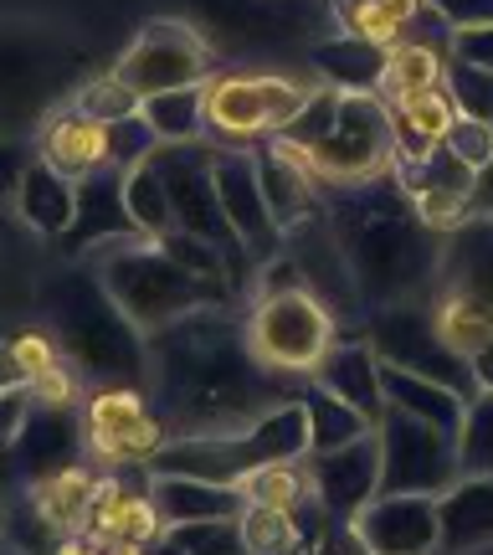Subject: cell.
Instances as JSON below:
<instances>
[{
	"label": "cell",
	"instance_id": "6da1fadb",
	"mask_svg": "<svg viewBox=\"0 0 493 555\" xmlns=\"http://www.w3.org/2000/svg\"><path fill=\"white\" fill-rule=\"evenodd\" d=\"M150 406L170 437L237 433L294 397V380L268 371L247 339V319L200 309L150 335Z\"/></svg>",
	"mask_w": 493,
	"mask_h": 555
},
{
	"label": "cell",
	"instance_id": "7a4b0ae2",
	"mask_svg": "<svg viewBox=\"0 0 493 555\" xmlns=\"http://www.w3.org/2000/svg\"><path fill=\"white\" fill-rule=\"evenodd\" d=\"M324 217L335 227L345 262L355 273V288L371 309L386 304H421L442 273V237L421 221L406 185L391 176L360 180V185H329Z\"/></svg>",
	"mask_w": 493,
	"mask_h": 555
},
{
	"label": "cell",
	"instance_id": "3957f363",
	"mask_svg": "<svg viewBox=\"0 0 493 555\" xmlns=\"http://www.w3.org/2000/svg\"><path fill=\"white\" fill-rule=\"evenodd\" d=\"M41 324L57 339L67 365H78L99 386H139L150 380V335L119 309L88 258L52 268L41 278Z\"/></svg>",
	"mask_w": 493,
	"mask_h": 555
},
{
	"label": "cell",
	"instance_id": "277c9868",
	"mask_svg": "<svg viewBox=\"0 0 493 555\" xmlns=\"http://www.w3.org/2000/svg\"><path fill=\"white\" fill-rule=\"evenodd\" d=\"M88 82V52L57 26L0 16V134L37 139Z\"/></svg>",
	"mask_w": 493,
	"mask_h": 555
},
{
	"label": "cell",
	"instance_id": "5b68a950",
	"mask_svg": "<svg viewBox=\"0 0 493 555\" xmlns=\"http://www.w3.org/2000/svg\"><path fill=\"white\" fill-rule=\"evenodd\" d=\"M88 262L99 268L103 288L119 298V309L134 319L144 335H155V330H165V324H176L185 314H200V309L237 304V294L226 283H211V278L191 273L155 237L108 242L99 253H88Z\"/></svg>",
	"mask_w": 493,
	"mask_h": 555
},
{
	"label": "cell",
	"instance_id": "8992f818",
	"mask_svg": "<svg viewBox=\"0 0 493 555\" xmlns=\"http://www.w3.org/2000/svg\"><path fill=\"white\" fill-rule=\"evenodd\" d=\"M217 57H277L339 31L335 0H180Z\"/></svg>",
	"mask_w": 493,
	"mask_h": 555
},
{
	"label": "cell",
	"instance_id": "52a82bcc",
	"mask_svg": "<svg viewBox=\"0 0 493 555\" xmlns=\"http://www.w3.org/2000/svg\"><path fill=\"white\" fill-rule=\"evenodd\" d=\"M339 335H345V324L335 319V309L303 283L252 298V309H247V339H252L257 360L288 380L314 376Z\"/></svg>",
	"mask_w": 493,
	"mask_h": 555
},
{
	"label": "cell",
	"instance_id": "ba28073f",
	"mask_svg": "<svg viewBox=\"0 0 493 555\" xmlns=\"http://www.w3.org/2000/svg\"><path fill=\"white\" fill-rule=\"evenodd\" d=\"M319 82L288 73H211L206 78V134L232 150H252L283 134Z\"/></svg>",
	"mask_w": 493,
	"mask_h": 555
},
{
	"label": "cell",
	"instance_id": "9c48e42d",
	"mask_svg": "<svg viewBox=\"0 0 493 555\" xmlns=\"http://www.w3.org/2000/svg\"><path fill=\"white\" fill-rule=\"evenodd\" d=\"M288 155V150H283ZM309 176L329 191V185H360V180L391 176L395 170V134H391V103L380 93H345L339 99V119L329 139L298 159Z\"/></svg>",
	"mask_w": 493,
	"mask_h": 555
},
{
	"label": "cell",
	"instance_id": "30bf717a",
	"mask_svg": "<svg viewBox=\"0 0 493 555\" xmlns=\"http://www.w3.org/2000/svg\"><path fill=\"white\" fill-rule=\"evenodd\" d=\"M360 335L371 339V350L380 356V365H395V371H412V376L442 380L463 397H478V376L473 360L457 356L453 345L442 339L432 319V304H386V309H371Z\"/></svg>",
	"mask_w": 493,
	"mask_h": 555
},
{
	"label": "cell",
	"instance_id": "8fae6325",
	"mask_svg": "<svg viewBox=\"0 0 493 555\" xmlns=\"http://www.w3.org/2000/svg\"><path fill=\"white\" fill-rule=\"evenodd\" d=\"M114 73L144 103V99H155V93H170V88L206 82L217 73V52H211V41L200 37L185 16H155L139 26V37L114 62Z\"/></svg>",
	"mask_w": 493,
	"mask_h": 555
},
{
	"label": "cell",
	"instance_id": "7c38bea8",
	"mask_svg": "<svg viewBox=\"0 0 493 555\" xmlns=\"http://www.w3.org/2000/svg\"><path fill=\"white\" fill-rule=\"evenodd\" d=\"M375 437H380V494H442L463 474L457 437L432 422H416L391 406Z\"/></svg>",
	"mask_w": 493,
	"mask_h": 555
},
{
	"label": "cell",
	"instance_id": "4fadbf2b",
	"mask_svg": "<svg viewBox=\"0 0 493 555\" xmlns=\"http://www.w3.org/2000/svg\"><path fill=\"white\" fill-rule=\"evenodd\" d=\"M82 427L88 453H99L108 468H150V457L170 437L139 386H99L82 406Z\"/></svg>",
	"mask_w": 493,
	"mask_h": 555
},
{
	"label": "cell",
	"instance_id": "5bb4252c",
	"mask_svg": "<svg viewBox=\"0 0 493 555\" xmlns=\"http://www.w3.org/2000/svg\"><path fill=\"white\" fill-rule=\"evenodd\" d=\"M82 448H88L82 416L73 412V406H47V401H37V397H31L26 416H21V427L11 433V442H5L21 489H31L41 478H52V474H62V468L82 463Z\"/></svg>",
	"mask_w": 493,
	"mask_h": 555
},
{
	"label": "cell",
	"instance_id": "9a60e30c",
	"mask_svg": "<svg viewBox=\"0 0 493 555\" xmlns=\"http://www.w3.org/2000/svg\"><path fill=\"white\" fill-rule=\"evenodd\" d=\"M217 191H221V206H226V221L232 232L242 237L252 268L273 262L283 253V227H277L273 206L262 196V180H257V159L252 150H232V144H217Z\"/></svg>",
	"mask_w": 493,
	"mask_h": 555
},
{
	"label": "cell",
	"instance_id": "2e32d148",
	"mask_svg": "<svg viewBox=\"0 0 493 555\" xmlns=\"http://www.w3.org/2000/svg\"><path fill=\"white\" fill-rule=\"evenodd\" d=\"M124 170H114V165H99V170H88V176L78 180V217H73V227L62 232L52 247H57V258L78 262L88 258V253H99V247H108V242H134L144 237L139 232L134 211H129V196H124Z\"/></svg>",
	"mask_w": 493,
	"mask_h": 555
},
{
	"label": "cell",
	"instance_id": "e0dca14e",
	"mask_svg": "<svg viewBox=\"0 0 493 555\" xmlns=\"http://www.w3.org/2000/svg\"><path fill=\"white\" fill-rule=\"evenodd\" d=\"M288 258L298 262V273H303V283L314 288L329 309H335L339 324H350V319H360L365 324V314H371V304L360 298L355 288V273H350V262H345V247H339L335 227H329V217L319 211V217H309L303 227H294L288 232Z\"/></svg>",
	"mask_w": 493,
	"mask_h": 555
},
{
	"label": "cell",
	"instance_id": "ac0fdd59",
	"mask_svg": "<svg viewBox=\"0 0 493 555\" xmlns=\"http://www.w3.org/2000/svg\"><path fill=\"white\" fill-rule=\"evenodd\" d=\"M395 180L406 185L412 206L421 211V221L432 227L437 237L457 232L463 221L473 217V180H478V170L473 165H463L447 144H437L432 155L416 159V165H395Z\"/></svg>",
	"mask_w": 493,
	"mask_h": 555
},
{
	"label": "cell",
	"instance_id": "d6986e66",
	"mask_svg": "<svg viewBox=\"0 0 493 555\" xmlns=\"http://www.w3.org/2000/svg\"><path fill=\"white\" fill-rule=\"evenodd\" d=\"M309 483H314V504L329 519H355L375 494H380V437L365 433L350 448L335 453H309Z\"/></svg>",
	"mask_w": 493,
	"mask_h": 555
},
{
	"label": "cell",
	"instance_id": "ffe728a7",
	"mask_svg": "<svg viewBox=\"0 0 493 555\" xmlns=\"http://www.w3.org/2000/svg\"><path fill=\"white\" fill-rule=\"evenodd\" d=\"M350 525L371 555H432L442 545L437 494H375Z\"/></svg>",
	"mask_w": 493,
	"mask_h": 555
},
{
	"label": "cell",
	"instance_id": "44dd1931",
	"mask_svg": "<svg viewBox=\"0 0 493 555\" xmlns=\"http://www.w3.org/2000/svg\"><path fill=\"white\" fill-rule=\"evenodd\" d=\"M257 468V453L247 442V427L237 433H191V437H165V448L150 457L155 478H206V483H232Z\"/></svg>",
	"mask_w": 493,
	"mask_h": 555
},
{
	"label": "cell",
	"instance_id": "7402d4cb",
	"mask_svg": "<svg viewBox=\"0 0 493 555\" xmlns=\"http://www.w3.org/2000/svg\"><path fill=\"white\" fill-rule=\"evenodd\" d=\"M432 298H453L493 319V217H468L442 237V273Z\"/></svg>",
	"mask_w": 493,
	"mask_h": 555
},
{
	"label": "cell",
	"instance_id": "603a6c76",
	"mask_svg": "<svg viewBox=\"0 0 493 555\" xmlns=\"http://www.w3.org/2000/svg\"><path fill=\"white\" fill-rule=\"evenodd\" d=\"M314 386H324V391H335V397H345L355 412H365L380 427V416L391 412L386 406V365H380V356L371 350V339L355 335V339H335V350L319 360Z\"/></svg>",
	"mask_w": 493,
	"mask_h": 555
},
{
	"label": "cell",
	"instance_id": "cb8c5ba5",
	"mask_svg": "<svg viewBox=\"0 0 493 555\" xmlns=\"http://www.w3.org/2000/svg\"><path fill=\"white\" fill-rule=\"evenodd\" d=\"M437 530L447 555H473L493 545V474H457L437 494Z\"/></svg>",
	"mask_w": 493,
	"mask_h": 555
},
{
	"label": "cell",
	"instance_id": "d4e9b609",
	"mask_svg": "<svg viewBox=\"0 0 493 555\" xmlns=\"http://www.w3.org/2000/svg\"><path fill=\"white\" fill-rule=\"evenodd\" d=\"M11 206H16V217L26 221L37 237L57 242L62 232L73 227V217H78V176H67L52 159L31 155V165L21 170L16 191H11Z\"/></svg>",
	"mask_w": 493,
	"mask_h": 555
},
{
	"label": "cell",
	"instance_id": "484cf974",
	"mask_svg": "<svg viewBox=\"0 0 493 555\" xmlns=\"http://www.w3.org/2000/svg\"><path fill=\"white\" fill-rule=\"evenodd\" d=\"M252 159H257V180H262V196H268V206H273L277 227H283V237L294 232V227H303L309 217H319L324 211V185H319L303 165H298L294 155H283L273 139H262V144H252Z\"/></svg>",
	"mask_w": 493,
	"mask_h": 555
},
{
	"label": "cell",
	"instance_id": "4316f807",
	"mask_svg": "<svg viewBox=\"0 0 493 555\" xmlns=\"http://www.w3.org/2000/svg\"><path fill=\"white\" fill-rule=\"evenodd\" d=\"M309 67L319 73V82H329L339 93H380L386 67H391V47L355 37V31H329L324 41L309 47Z\"/></svg>",
	"mask_w": 493,
	"mask_h": 555
},
{
	"label": "cell",
	"instance_id": "83f0119b",
	"mask_svg": "<svg viewBox=\"0 0 493 555\" xmlns=\"http://www.w3.org/2000/svg\"><path fill=\"white\" fill-rule=\"evenodd\" d=\"M37 155L52 159L57 170H67V176H88V170H99V165H108V124L93 119V114H82V108H57L52 119L41 124L37 134Z\"/></svg>",
	"mask_w": 493,
	"mask_h": 555
},
{
	"label": "cell",
	"instance_id": "f1b7e54d",
	"mask_svg": "<svg viewBox=\"0 0 493 555\" xmlns=\"http://www.w3.org/2000/svg\"><path fill=\"white\" fill-rule=\"evenodd\" d=\"M150 494H155V509L165 519V530L176 525H200V519H237L247 509L242 489L232 483H206V478H155L150 474Z\"/></svg>",
	"mask_w": 493,
	"mask_h": 555
},
{
	"label": "cell",
	"instance_id": "f546056e",
	"mask_svg": "<svg viewBox=\"0 0 493 555\" xmlns=\"http://www.w3.org/2000/svg\"><path fill=\"white\" fill-rule=\"evenodd\" d=\"M93 489H99V474H88L82 463H73V468L31 483L26 499H31V509L67 540V535H88V525H93Z\"/></svg>",
	"mask_w": 493,
	"mask_h": 555
},
{
	"label": "cell",
	"instance_id": "4dcf8cb0",
	"mask_svg": "<svg viewBox=\"0 0 493 555\" xmlns=\"http://www.w3.org/2000/svg\"><path fill=\"white\" fill-rule=\"evenodd\" d=\"M386 406L395 412L416 416V422H432L442 433H463V416H468V397L442 386V380H427V376H412V371H395L386 365Z\"/></svg>",
	"mask_w": 493,
	"mask_h": 555
},
{
	"label": "cell",
	"instance_id": "1f68e13d",
	"mask_svg": "<svg viewBox=\"0 0 493 555\" xmlns=\"http://www.w3.org/2000/svg\"><path fill=\"white\" fill-rule=\"evenodd\" d=\"M298 401H303V416H309V453H335V448H350L355 437L375 433L371 416L355 412V406L345 397H335V391L314 386V380H303Z\"/></svg>",
	"mask_w": 493,
	"mask_h": 555
},
{
	"label": "cell",
	"instance_id": "d6a6232c",
	"mask_svg": "<svg viewBox=\"0 0 493 555\" xmlns=\"http://www.w3.org/2000/svg\"><path fill=\"white\" fill-rule=\"evenodd\" d=\"M447 52L432 47V41H395L391 47V67H386V82H380V99L386 103H401L412 93H427V88H442L447 82Z\"/></svg>",
	"mask_w": 493,
	"mask_h": 555
},
{
	"label": "cell",
	"instance_id": "836d02e7",
	"mask_svg": "<svg viewBox=\"0 0 493 555\" xmlns=\"http://www.w3.org/2000/svg\"><path fill=\"white\" fill-rule=\"evenodd\" d=\"M139 114L150 119L159 144H196V139H211L206 134V82L155 93V99L139 103Z\"/></svg>",
	"mask_w": 493,
	"mask_h": 555
},
{
	"label": "cell",
	"instance_id": "e575fe53",
	"mask_svg": "<svg viewBox=\"0 0 493 555\" xmlns=\"http://www.w3.org/2000/svg\"><path fill=\"white\" fill-rule=\"evenodd\" d=\"M237 530L252 555H303V509H273V504H247L237 515Z\"/></svg>",
	"mask_w": 493,
	"mask_h": 555
},
{
	"label": "cell",
	"instance_id": "d590c367",
	"mask_svg": "<svg viewBox=\"0 0 493 555\" xmlns=\"http://www.w3.org/2000/svg\"><path fill=\"white\" fill-rule=\"evenodd\" d=\"M247 504H273V509H309L314 504V483H309V463H262L237 483Z\"/></svg>",
	"mask_w": 493,
	"mask_h": 555
},
{
	"label": "cell",
	"instance_id": "8d00e7d4",
	"mask_svg": "<svg viewBox=\"0 0 493 555\" xmlns=\"http://www.w3.org/2000/svg\"><path fill=\"white\" fill-rule=\"evenodd\" d=\"M124 196H129V211H134L139 232L144 237H170L176 232V206H170V191H165V176L155 170V159L150 165H139V170H129V180H124Z\"/></svg>",
	"mask_w": 493,
	"mask_h": 555
},
{
	"label": "cell",
	"instance_id": "74e56055",
	"mask_svg": "<svg viewBox=\"0 0 493 555\" xmlns=\"http://www.w3.org/2000/svg\"><path fill=\"white\" fill-rule=\"evenodd\" d=\"M457 457H463V474H493V391H478L468 401L463 433H457Z\"/></svg>",
	"mask_w": 493,
	"mask_h": 555
},
{
	"label": "cell",
	"instance_id": "f35d334b",
	"mask_svg": "<svg viewBox=\"0 0 493 555\" xmlns=\"http://www.w3.org/2000/svg\"><path fill=\"white\" fill-rule=\"evenodd\" d=\"M159 150V134L150 129V119L144 114H124V119H108V165L114 170H139V165H150Z\"/></svg>",
	"mask_w": 493,
	"mask_h": 555
},
{
	"label": "cell",
	"instance_id": "ab89813d",
	"mask_svg": "<svg viewBox=\"0 0 493 555\" xmlns=\"http://www.w3.org/2000/svg\"><path fill=\"white\" fill-rule=\"evenodd\" d=\"M447 93L457 99V114L489 124L493 129V73L489 67H473V62H447Z\"/></svg>",
	"mask_w": 493,
	"mask_h": 555
},
{
	"label": "cell",
	"instance_id": "60d3db41",
	"mask_svg": "<svg viewBox=\"0 0 493 555\" xmlns=\"http://www.w3.org/2000/svg\"><path fill=\"white\" fill-rule=\"evenodd\" d=\"M185 555H252L247 551V540H242L237 519H200V525H176L170 530Z\"/></svg>",
	"mask_w": 493,
	"mask_h": 555
},
{
	"label": "cell",
	"instance_id": "b9f144b4",
	"mask_svg": "<svg viewBox=\"0 0 493 555\" xmlns=\"http://www.w3.org/2000/svg\"><path fill=\"white\" fill-rule=\"evenodd\" d=\"M73 108H82V114H93V119L108 124V119H124V114H134L139 99L119 82V73H103V78H88L78 93H73Z\"/></svg>",
	"mask_w": 493,
	"mask_h": 555
},
{
	"label": "cell",
	"instance_id": "7bdbcfd3",
	"mask_svg": "<svg viewBox=\"0 0 493 555\" xmlns=\"http://www.w3.org/2000/svg\"><path fill=\"white\" fill-rule=\"evenodd\" d=\"M442 144H447L463 165H473V170H483V165L493 159V129L489 124H478V119H468V114H457Z\"/></svg>",
	"mask_w": 493,
	"mask_h": 555
},
{
	"label": "cell",
	"instance_id": "ee69618b",
	"mask_svg": "<svg viewBox=\"0 0 493 555\" xmlns=\"http://www.w3.org/2000/svg\"><path fill=\"white\" fill-rule=\"evenodd\" d=\"M447 31H478V26H493V0H421Z\"/></svg>",
	"mask_w": 493,
	"mask_h": 555
},
{
	"label": "cell",
	"instance_id": "f6af8a7d",
	"mask_svg": "<svg viewBox=\"0 0 493 555\" xmlns=\"http://www.w3.org/2000/svg\"><path fill=\"white\" fill-rule=\"evenodd\" d=\"M309 555H371L365 551V540L355 535V525L350 519H319V535H314V551Z\"/></svg>",
	"mask_w": 493,
	"mask_h": 555
},
{
	"label": "cell",
	"instance_id": "bcb514c9",
	"mask_svg": "<svg viewBox=\"0 0 493 555\" xmlns=\"http://www.w3.org/2000/svg\"><path fill=\"white\" fill-rule=\"evenodd\" d=\"M447 57L457 62H473V67H489L493 73V26H478V31H457Z\"/></svg>",
	"mask_w": 493,
	"mask_h": 555
},
{
	"label": "cell",
	"instance_id": "7dc6e473",
	"mask_svg": "<svg viewBox=\"0 0 493 555\" xmlns=\"http://www.w3.org/2000/svg\"><path fill=\"white\" fill-rule=\"evenodd\" d=\"M31 155H37V150H31L26 139L0 134V196H11V191H16V180H21V170L31 165Z\"/></svg>",
	"mask_w": 493,
	"mask_h": 555
},
{
	"label": "cell",
	"instance_id": "c3c4849f",
	"mask_svg": "<svg viewBox=\"0 0 493 555\" xmlns=\"http://www.w3.org/2000/svg\"><path fill=\"white\" fill-rule=\"evenodd\" d=\"M5 391H31V371L21 365V356H16V345H11V339L0 345V397H5Z\"/></svg>",
	"mask_w": 493,
	"mask_h": 555
},
{
	"label": "cell",
	"instance_id": "681fc988",
	"mask_svg": "<svg viewBox=\"0 0 493 555\" xmlns=\"http://www.w3.org/2000/svg\"><path fill=\"white\" fill-rule=\"evenodd\" d=\"M473 217H493V159L473 180Z\"/></svg>",
	"mask_w": 493,
	"mask_h": 555
},
{
	"label": "cell",
	"instance_id": "f907efd6",
	"mask_svg": "<svg viewBox=\"0 0 493 555\" xmlns=\"http://www.w3.org/2000/svg\"><path fill=\"white\" fill-rule=\"evenodd\" d=\"M52 555H108V545H103L99 535H67Z\"/></svg>",
	"mask_w": 493,
	"mask_h": 555
},
{
	"label": "cell",
	"instance_id": "816d5d0a",
	"mask_svg": "<svg viewBox=\"0 0 493 555\" xmlns=\"http://www.w3.org/2000/svg\"><path fill=\"white\" fill-rule=\"evenodd\" d=\"M473 376H478V391H493V339L483 345V350H473Z\"/></svg>",
	"mask_w": 493,
	"mask_h": 555
},
{
	"label": "cell",
	"instance_id": "f5cc1de1",
	"mask_svg": "<svg viewBox=\"0 0 493 555\" xmlns=\"http://www.w3.org/2000/svg\"><path fill=\"white\" fill-rule=\"evenodd\" d=\"M0 555H31V551H26V545H16V540L0 530Z\"/></svg>",
	"mask_w": 493,
	"mask_h": 555
},
{
	"label": "cell",
	"instance_id": "db71d44e",
	"mask_svg": "<svg viewBox=\"0 0 493 555\" xmlns=\"http://www.w3.org/2000/svg\"><path fill=\"white\" fill-rule=\"evenodd\" d=\"M401 5H421V0H401Z\"/></svg>",
	"mask_w": 493,
	"mask_h": 555
}]
</instances>
